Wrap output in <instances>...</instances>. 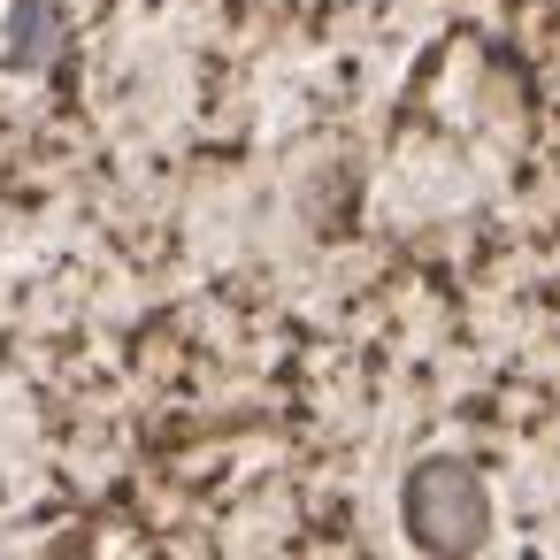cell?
Segmentation results:
<instances>
[{
	"label": "cell",
	"mask_w": 560,
	"mask_h": 560,
	"mask_svg": "<svg viewBox=\"0 0 560 560\" xmlns=\"http://www.w3.org/2000/svg\"><path fill=\"white\" fill-rule=\"evenodd\" d=\"M399 522H407V537L422 552H483V537H491V491H483V476L468 460L430 453L399 483Z\"/></svg>",
	"instance_id": "obj_1"
}]
</instances>
